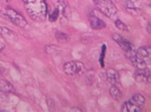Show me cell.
<instances>
[{
  "instance_id": "obj_19",
  "label": "cell",
  "mask_w": 151,
  "mask_h": 112,
  "mask_svg": "<svg viewBox=\"0 0 151 112\" xmlns=\"http://www.w3.org/2000/svg\"><path fill=\"white\" fill-rule=\"evenodd\" d=\"M70 111H82V110L78 108L77 107H74L73 108H71L70 110Z\"/></svg>"
},
{
  "instance_id": "obj_13",
  "label": "cell",
  "mask_w": 151,
  "mask_h": 112,
  "mask_svg": "<svg viewBox=\"0 0 151 112\" xmlns=\"http://www.w3.org/2000/svg\"><path fill=\"white\" fill-rule=\"evenodd\" d=\"M55 36L58 40V41L61 43H66L67 42H68L70 40L69 35L61 31H57L56 33H55Z\"/></svg>"
},
{
  "instance_id": "obj_5",
  "label": "cell",
  "mask_w": 151,
  "mask_h": 112,
  "mask_svg": "<svg viewBox=\"0 0 151 112\" xmlns=\"http://www.w3.org/2000/svg\"><path fill=\"white\" fill-rule=\"evenodd\" d=\"M65 74L68 76L81 75L84 74L86 68L84 64L79 61H70L65 63L63 67Z\"/></svg>"
},
{
  "instance_id": "obj_16",
  "label": "cell",
  "mask_w": 151,
  "mask_h": 112,
  "mask_svg": "<svg viewBox=\"0 0 151 112\" xmlns=\"http://www.w3.org/2000/svg\"><path fill=\"white\" fill-rule=\"evenodd\" d=\"M106 50V47L105 45H103L101 47V53L100 58V62L101 67H104V58H105Z\"/></svg>"
},
{
  "instance_id": "obj_12",
  "label": "cell",
  "mask_w": 151,
  "mask_h": 112,
  "mask_svg": "<svg viewBox=\"0 0 151 112\" xmlns=\"http://www.w3.org/2000/svg\"><path fill=\"white\" fill-rule=\"evenodd\" d=\"M109 93L114 99L118 101V100L121 99L122 98V93L120 91V89L116 86H113L110 87L109 89Z\"/></svg>"
},
{
  "instance_id": "obj_1",
  "label": "cell",
  "mask_w": 151,
  "mask_h": 112,
  "mask_svg": "<svg viewBox=\"0 0 151 112\" xmlns=\"http://www.w3.org/2000/svg\"><path fill=\"white\" fill-rule=\"evenodd\" d=\"M22 2L27 13L34 21H45L47 14L46 0H22Z\"/></svg>"
},
{
  "instance_id": "obj_4",
  "label": "cell",
  "mask_w": 151,
  "mask_h": 112,
  "mask_svg": "<svg viewBox=\"0 0 151 112\" xmlns=\"http://www.w3.org/2000/svg\"><path fill=\"white\" fill-rule=\"evenodd\" d=\"M97 9L106 17L113 18L117 13V9L111 0H98L95 3Z\"/></svg>"
},
{
  "instance_id": "obj_8",
  "label": "cell",
  "mask_w": 151,
  "mask_h": 112,
  "mask_svg": "<svg viewBox=\"0 0 151 112\" xmlns=\"http://www.w3.org/2000/svg\"><path fill=\"white\" fill-rule=\"evenodd\" d=\"M89 21L91 27L94 30H101L106 27V23L94 14L89 15Z\"/></svg>"
},
{
  "instance_id": "obj_20",
  "label": "cell",
  "mask_w": 151,
  "mask_h": 112,
  "mask_svg": "<svg viewBox=\"0 0 151 112\" xmlns=\"http://www.w3.org/2000/svg\"><path fill=\"white\" fill-rule=\"evenodd\" d=\"M97 1H98V0H93V2H94V4L96 3Z\"/></svg>"
},
{
  "instance_id": "obj_18",
  "label": "cell",
  "mask_w": 151,
  "mask_h": 112,
  "mask_svg": "<svg viewBox=\"0 0 151 112\" xmlns=\"http://www.w3.org/2000/svg\"><path fill=\"white\" fill-rule=\"evenodd\" d=\"M147 30L148 33L150 34L151 33V26H150V22H149L147 26Z\"/></svg>"
},
{
  "instance_id": "obj_7",
  "label": "cell",
  "mask_w": 151,
  "mask_h": 112,
  "mask_svg": "<svg viewBox=\"0 0 151 112\" xmlns=\"http://www.w3.org/2000/svg\"><path fill=\"white\" fill-rule=\"evenodd\" d=\"M134 78L137 82L144 83L149 82L150 81V70L147 68L141 70L137 69V70L134 73Z\"/></svg>"
},
{
  "instance_id": "obj_14",
  "label": "cell",
  "mask_w": 151,
  "mask_h": 112,
  "mask_svg": "<svg viewBox=\"0 0 151 112\" xmlns=\"http://www.w3.org/2000/svg\"><path fill=\"white\" fill-rule=\"evenodd\" d=\"M124 3V6L127 11H136L137 8L134 5V3H136L138 0H122Z\"/></svg>"
},
{
  "instance_id": "obj_3",
  "label": "cell",
  "mask_w": 151,
  "mask_h": 112,
  "mask_svg": "<svg viewBox=\"0 0 151 112\" xmlns=\"http://www.w3.org/2000/svg\"><path fill=\"white\" fill-rule=\"evenodd\" d=\"M1 16L7 18L13 24L20 28L25 27L27 24L26 18L17 11L11 8H6L5 10L1 11Z\"/></svg>"
},
{
  "instance_id": "obj_6",
  "label": "cell",
  "mask_w": 151,
  "mask_h": 112,
  "mask_svg": "<svg viewBox=\"0 0 151 112\" xmlns=\"http://www.w3.org/2000/svg\"><path fill=\"white\" fill-rule=\"evenodd\" d=\"M112 38L114 41L118 44V45L121 47L126 54H128L134 50L133 46L128 39L123 37L121 34L117 33H114L112 34Z\"/></svg>"
},
{
  "instance_id": "obj_15",
  "label": "cell",
  "mask_w": 151,
  "mask_h": 112,
  "mask_svg": "<svg viewBox=\"0 0 151 112\" xmlns=\"http://www.w3.org/2000/svg\"><path fill=\"white\" fill-rule=\"evenodd\" d=\"M115 26L118 29L122 30V31H128V27L124 22H122L121 20L117 19L114 22Z\"/></svg>"
},
{
  "instance_id": "obj_17",
  "label": "cell",
  "mask_w": 151,
  "mask_h": 112,
  "mask_svg": "<svg viewBox=\"0 0 151 112\" xmlns=\"http://www.w3.org/2000/svg\"><path fill=\"white\" fill-rule=\"evenodd\" d=\"M59 9L58 8L55 9L54 11L52 12L50 16H49V21L50 22H55L56 21L58 16H59Z\"/></svg>"
},
{
  "instance_id": "obj_2",
  "label": "cell",
  "mask_w": 151,
  "mask_h": 112,
  "mask_svg": "<svg viewBox=\"0 0 151 112\" xmlns=\"http://www.w3.org/2000/svg\"><path fill=\"white\" fill-rule=\"evenodd\" d=\"M145 98L140 94L133 95L128 101H126L121 106V111L124 112H139L144 108Z\"/></svg>"
},
{
  "instance_id": "obj_9",
  "label": "cell",
  "mask_w": 151,
  "mask_h": 112,
  "mask_svg": "<svg viewBox=\"0 0 151 112\" xmlns=\"http://www.w3.org/2000/svg\"><path fill=\"white\" fill-rule=\"evenodd\" d=\"M106 77L108 82L113 86H117L120 81V76L118 72L112 68L106 70Z\"/></svg>"
},
{
  "instance_id": "obj_10",
  "label": "cell",
  "mask_w": 151,
  "mask_h": 112,
  "mask_svg": "<svg viewBox=\"0 0 151 112\" xmlns=\"http://www.w3.org/2000/svg\"><path fill=\"white\" fill-rule=\"evenodd\" d=\"M0 35L10 43H15L17 40V35L7 27H0Z\"/></svg>"
},
{
  "instance_id": "obj_11",
  "label": "cell",
  "mask_w": 151,
  "mask_h": 112,
  "mask_svg": "<svg viewBox=\"0 0 151 112\" xmlns=\"http://www.w3.org/2000/svg\"><path fill=\"white\" fill-rule=\"evenodd\" d=\"M0 91L3 93H15V89L13 85L5 80H0Z\"/></svg>"
}]
</instances>
